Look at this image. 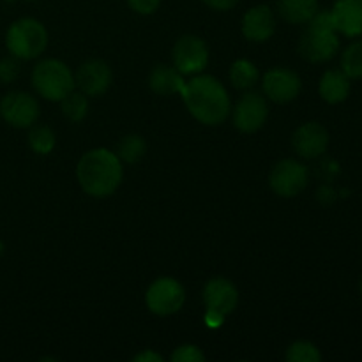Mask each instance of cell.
<instances>
[{
  "mask_svg": "<svg viewBox=\"0 0 362 362\" xmlns=\"http://www.w3.org/2000/svg\"><path fill=\"white\" fill-rule=\"evenodd\" d=\"M191 115L202 124L218 126L228 117L230 98L226 88L214 76H194L180 90Z\"/></svg>",
  "mask_w": 362,
  "mask_h": 362,
  "instance_id": "obj_1",
  "label": "cell"
},
{
  "mask_svg": "<svg viewBox=\"0 0 362 362\" xmlns=\"http://www.w3.org/2000/svg\"><path fill=\"white\" fill-rule=\"evenodd\" d=\"M76 175L87 194L95 198L110 197L122 182V161L106 148H94L80 159Z\"/></svg>",
  "mask_w": 362,
  "mask_h": 362,
  "instance_id": "obj_2",
  "label": "cell"
},
{
  "mask_svg": "<svg viewBox=\"0 0 362 362\" xmlns=\"http://www.w3.org/2000/svg\"><path fill=\"white\" fill-rule=\"evenodd\" d=\"M32 85L48 101H62L74 90V76L69 67L60 60H42L34 67Z\"/></svg>",
  "mask_w": 362,
  "mask_h": 362,
  "instance_id": "obj_3",
  "label": "cell"
},
{
  "mask_svg": "<svg viewBox=\"0 0 362 362\" xmlns=\"http://www.w3.org/2000/svg\"><path fill=\"white\" fill-rule=\"evenodd\" d=\"M7 49L11 55L21 60H30L41 55L48 45V34L42 23L34 18L14 21L7 30Z\"/></svg>",
  "mask_w": 362,
  "mask_h": 362,
  "instance_id": "obj_4",
  "label": "cell"
},
{
  "mask_svg": "<svg viewBox=\"0 0 362 362\" xmlns=\"http://www.w3.org/2000/svg\"><path fill=\"white\" fill-rule=\"evenodd\" d=\"M184 299H186V292L182 285L172 278H159L158 281L152 283L145 297L148 310L159 317L177 313L182 308Z\"/></svg>",
  "mask_w": 362,
  "mask_h": 362,
  "instance_id": "obj_5",
  "label": "cell"
},
{
  "mask_svg": "<svg viewBox=\"0 0 362 362\" xmlns=\"http://www.w3.org/2000/svg\"><path fill=\"white\" fill-rule=\"evenodd\" d=\"M308 186V168L299 161L285 159L271 172V187L279 197L292 198Z\"/></svg>",
  "mask_w": 362,
  "mask_h": 362,
  "instance_id": "obj_6",
  "label": "cell"
},
{
  "mask_svg": "<svg viewBox=\"0 0 362 362\" xmlns=\"http://www.w3.org/2000/svg\"><path fill=\"white\" fill-rule=\"evenodd\" d=\"M339 48V39L336 30L310 27L304 32L299 42V52L310 62H327L336 55Z\"/></svg>",
  "mask_w": 362,
  "mask_h": 362,
  "instance_id": "obj_7",
  "label": "cell"
},
{
  "mask_svg": "<svg viewBox=\"0 0 362 362\" xmlns=\"http://www.w3.org/2000/svg\"><path fill=\"white\" fill-rule=\"evenodd\" d=\"M0 115L14 127H30L39 117V105L30 94L9 92L0 101Z\"/></svg>",
  "mask_w": 362,
  "mask_h": 362,
  "instance_id": "obj_8",
  "label": "cell"
},
{
  "mask_svg": "<svg viewBox=\"0 0 362 362\" xmlns=\"http://www.w3.org/2000/svg\"><path fill=\"white\" fill-rule=\"evenodd\" d=\"M209 48L200 37L184 35L173 48V64L182 74H197L207 66Z\"/></svg>",
  "mask_w": 362,
  "mask_h": 362,
  "instance_id": "obj_9",
  "label": "cell"
},
{
  "mask_svg": "<svg viewBox=\"0 0 362 362\" xmlns=\"http://www.w3.org/2000/svg\"><path fill=\"white\" fill-rule=\"evenodd\" d=\"M300 87L303 83H300L299 74L290 69H283V67L267 71L264 76L265 95L279 105L293 101L299 95Z\"/></svg>",
  "mask_w": 362,
  "mask_h": 362,
  "instance_id": "obj_10",
  "label": "cell"
},
{
  "mask_svg": "<svg viewBox=\"0 0 362 362\" xmlns=\"http://www.w3.org/2000/svg\"><path fill=\"white\" fill-rule=\"evenodd\" d=\"M269 115V108L265 99L260 94H244L240 101L237 103L235 113H233V122L237 129L243 133H255L265 124Z\"/></svg>",
  "mask_w": 362,
  "mask_h": 362,
  "instance_id": "obj_11",
  "label": "cell"
},
{
  "mask_svg": "<svg viewBox=\"0 0 362 362\" xmlns=\"http://www.w3.org/2000/svg\"><path fill=\"white\" fill-rule=\"evenodd\" d=\"M74 83L85 95H101L112 85V71L103 60H88L76 71Z\"/></svg>",
  "mask_w": 362,
  "mask_h": 362,
  "instance_id": "obj_12",
  "label": "cell"
},
{
  "mask_svg": "<svg viewBox=\"0 0 362 362\" xmlns=\"http://www.w3.org/2000/svg\"><path fill=\"white\" fill-rule=\"evenodd\" d=\"M293 148L306 159H315L327 151L329 133L322 124L308 122L293 133Z\"/></svg>",
  "mask_w": 362,
  "mask_h": 362,
  "instance_id": "obj_13",
  "label": "cell"
},
{
  "mask_svg": "<svg viewBox=\"0 0 362 362\" xmlns=\"http://www.w3.org/2000/svg\"><path fill=\"white\" fill-rule=\"evenodd\" d=\"M204 303L207 311H216V313L228 315L232 313L239 303V292L225 278H216L209 281L204 288Z\"/></svg>",
  "mask_w": 362,
  "mask_h": 362,
  "instance_id": "obj_14",
  "label": "cell"
},
{
  "mask_svg": "<svg viewBox=\"0 0 362 362\" xmlns=\"http://www.w3.org/2000/svg\"><path fill=\"white\" fill-rule=\"evenodd\" d=\"M331 13L336 30L346 37L362 35V0H336Z\"/></svg>",
  "mask_w": 362,
  "mask_h": 362,
  "instance_id": "obj_15",
  "label": "cell"
},
{
  "mask_svg": "<svg viewBox=\"0 0 362 362\" xmlns=\"http://www.w3.org/2000/svg\"><path fill=\"white\" fill-rule=\"evenodd\" d=\"M276 30V20L267 6H257L244 14L243 32L251 41H267Z\"/></svg>",
  "mask_w": 362,
  "mask_h": 362,
  "instance_id": "obj_16",
  "label": "cell"
},
{
  "mask_svg": "<svg viewBox=\"0 0 362 362\" xmlns=\"http://www.w3.org/2000/svg\"><path fill=\"white\" fill-rule=\"evenodd\" d=\"M350 94V78L343 69H331L320 80V95L329 105L343 103Z\"/></svg>",
  "mask_w": 362,
  "mask_h": 362,
  "instance_id": "obj_17",
  "label": "cell"
},
{
  "mask_svg": "<svg viewBox=\"0 0 362 362\" xmlns=\"http://www.w3.org/2000/svg\"><path fill=\"white\" fill-rule=\"evenodd\" d=\"M184 78L177 67L158 66L151 74V88L161 95H172L182 90Z\"/></svg>",
  "mask_w": 362,
  "mask_h": 362,
  "instance_id": "obj_18",
  "label": "cell"
},
{
  "mask_svg": "<svg viewBox=\"0 0 362 362\" xmlns=\"http://www.w3.org/2000/svg\"><path fill=\"white\" fill-rule=\"evenodd\" d=\"M279 14L293 25L310 23L318 13V0H279Z\"/></svg>",
  "mask_w": 362,
  "mask_h": 362,
  "instance_id": "obj_19",
  "label": "cell"
},
{
  "mask_svg": "<svg viewBox=\"0 0 362 362\" xmlns=\"http://www.w3.org/2000/svg\"><path fill=\"white\" fill-rule=\"evenodd\" d=\"M230 80L233 87L246 90L251 88L258 80V69L250 62V60H237L230 69Z\"/></svg>",
  "mask_w": 362,
  "mask_h": 362,
  "instance_id": "obj_20",
  "label": "cell"
},
{
  "mask_svg": "<svg viewBox=\"0 0 362 362\" xmlns=\"http://www.w3.org/2000/svg\"><path fill=\"white\" fill-rule=\"evenodd\" d=\"M88 101L83 92H71L62 99V113L73 122H80L87 115Z\"/></svg>",
  "mask_w": 362,
  "mask_h": 362,
  "instance_id": "obj_21",
  "label": "cell"
},
{
  "mask_svg": "<svg viewBox=\"0 0 362 362\" xmlns=\"http://www.w3.org/2000/svg\"><path fill=\"white\" fill-rule=\"evenodd\" d=\"M341 69L349 78H361L362 80V41L354 42L343 52Z\"/></svg>",
  "mask_w": 362,
  "mask_h": 362,
  "instance_id": "obj_22",
  "label": "cell"
},
{
  "mask_svg": "<svg viewBox=\"0 0 362 362\" xmlns=\"http://www.w3.org/2000/svg\"><path fill=\"white\" fill-rule=\"evenodd\" d=\"M286 361L288 362H320L322 354L313 343L310 341H296L290 345L286 352Z\"/></svg>",
  "mask_w": 362,
  "mask_h": 362,
  "instance_id": "obj_23",
  "label": "cell"
},
{
  "mask_svg": "<svg viewBox=\"0 0 362 362\" xmlns=\"http://www.w3.org/2000/svg\"><path fill=\"white\" fill-rule=\"evenodd\" d=\"M145 141L141 140L136 134H131V136H126L119 145V158L120 161L126 163H136L138 159L144 158L145 154Z\"/></svg>",
  "mask_w": 362,
  "mask_h": 362,
  "instance_id": "obj_24",
  "label": "cell"
},
{
  "mask_svg": "<svg viewBox=\"0 0 362 362\" xmlns=\"http://www.w3.org/2000/svg\"><path fill=\"white\" fill-rule=\"evenodd\" d=\"M28 144L37 154H48L55 147V134L49 127H34L28 134Z\"/></svg>",
  "mask_w": 362,
  "mask_h": 362,
  "instance_id": "obj_25",
  "label": "cell"
},
{
  "mask_svg": "<svg viewBox=\"0 0 362 362\" xmlns=\"http://www.w3.org/2000/svg\"><path fill=\"white\" fill-rule=\"evenodd\" d=\"M173 362H204L205 356L202 354V350L194 345H182L179 349H175V352L172 354Z\"/></svg>",
  "mask_w": 362,
  "mask_h": 362,
  "instance_id": "obj_26",
  "label": "cell"
},
{
  "mask_svg": "<svg viewBox=\"0 0 362 362\" xmlns=\"http://www.w3.org/2000/svg\"><path fill=\"white\" fill-rule=\"evenodd\" d=\"M18 73H20V66L16 62V57L14 59L0 60V80L13 81L18 76Z\"/></svg>",
  "mask_w": 362,
  "mask_h": 362,
  "instance_id": "obj_27",
  "label": "cell"
},
{
  "mask_svg": "<svg viewBox=\"0 0 362 362\" xmlns=\"http://www.w3.org/2000/svg\"><path fill=\"white\" fill-rule=\"evenodd\" d=\"M161 0H127L131 9H134L140 14H152L159 7Z\"/></svg>",
  "mask_w": 362,
  "mask_h": 362,
  "instance_id": "obj_28",
  "label": "cell"
},
{
  "mask_svg": "<svg viewBox=\"0 0 362 362\" xmlns=\"http://www.w3.org/2000/svg\"><path fill=\"white\" fill-rule=\"evenodd\" d=\"M204 2L216 11H228L232 9L239 0H204Z\"/></svg>",
  "mask_w": 362,
  "mask_h": 362,
  "instance_id": "obj_29",
  "label": "cell"
},
{
  "mask_svg": "<svg viewBox=\"0 0 362 362\" xmlns=\"http://www.w3.org/2000/svg\"><path fill=\"white\" fill-rule=\"evenodd\" d=\"M223 322H225V315L216 313V311H207V315H205V324L209 327H219Z\"/></svg>",
  "mask_w": 362,
  "mask_h": 362,
  "instance_id": "obj_30",
  "label": "cell"
},
{
  "mask_svg": "<svg viewBox=\"0 0 362 362\" xmlns=\"http://www.w3.org/2000/svg\"><path fill=\"white\" fill-rule=\"evenodd\" d=\"M134 361L136 362H161L163 357L159 356V354L152 352V350H145V352L138 354V356L134 357Z\"/></svg>",
  "mask_w": 362,
  "mask_h": 362,
  "instance_id": "obj_31",
  "label": "cell"
},
{
  "mask_svg": "<svg viewBox=\"0 0 362 362\" xmlns=\"http://www.w3.org/2000/svg\"><path fill=\"white\" fill-rule=\"evenodd\" d=\"M2 250H4V246H2V243H0V255H2Z\"/></svg>",
  "mask_w": 362,
  "mask_h": 362,
  "instance_id": "obj_32",
  "label": "cell"
},
{
  "mask_svg": "<svg viewBox=\"0 0 362 362\" xmlns=\"http://www.w3.org/2000/svg\"><path fill=\"white\" fill-rule=\"evenodd\" d=\"M361 296H362V279H361Z\"/></svg>",
  "mask_w": 362,
  "mask_h": 362,
  "instance_id": "obj_33",
  "label": "cell"
},
{
  "mask_svg": "<svg viewBox=\"0 0 362 362\" xmlns=\"http://www.w3.org/2000/svg\"><path fill=\"white\" fill-rule=\"evenodd\" d=\"M30 2H32V0H30Z\"/></svg>",
  "mask_w": 362,
  "mask_h": 362,
  "instance_id": "obj_34",
  "label": "cell"
}]
</instances>
